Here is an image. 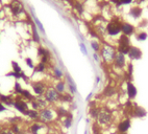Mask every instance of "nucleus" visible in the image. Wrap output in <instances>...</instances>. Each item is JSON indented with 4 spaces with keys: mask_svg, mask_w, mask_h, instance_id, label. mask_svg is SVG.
<instances>
[{
    "mask_svg": "<svg viewBox=\"0 0 148 134\" xmlns=\"http://www.w3.org/2000/svg\"><path fill=\"white\" fill-rule=\"evenodd\" d=\"M33 17H34V21H35V24L37 25V27H38L39 29L41 30V33L45 34V29H44V27H43V24L41 23V21H40V20H39V19H38V18L36 17L34 13H33Z\"/></svg>",
    "mask_w": 148,
    "mask_h": 134,
    "instance_id": "nucleus-32",
    "label": "nucleus"
},
{
    "mask_svg": "<svg viewBox=\"0 0 148 134\" xmlns=\"http://www.w3.org/2000/svg\"><path fill=\"white\" fill-rule=\"evenodd\" d=\"M132 114H134V116H136V117H145L147 112L144 108L137 106V105H134V107H132Z\"/></svg>",
    "mask_w": 148,
    "mask_h": 134,
    "instance_id": "nucleus-15",
    "label": "nucleus"
},
{
    "mask_svg": "<svg viewBox=\"0 0 148 134\" xmlns=\"http://www.w3.org/2000/svg\"><path fill=\"white\" fill-rule=\"evenodd\" d=\"M45 128V125L41 122H35L28 128V132L30 134H40V132Z\"/></svg>",
    "mask_w": 148,
    "mask_h": 134,
    "instance_id": "nucleus-13",
    "label": "nucleus"
},
{
    "mask_svg": "<svg viewBox=\"0 0 148 134\" xmlns=\"http://www.w3.org/2000/svg\"><path fill=\"white\" fill-rule=\"evenodd\" d=\"M2 130H3V126H2L1 124H0V132H1Z\"/></svg>",
    "mask_w": 148,
    "mask_h": 134,
    "instance_id": "nucleus-48",
    "label": "nucleus"
},
{
    "mask_svg": "<svg viewBox=\"0 0 148 134\" xmlns=\"http://www.w3.org/2000/svg\"><path fill=\"white\" fill-rule=\"evenodd\" d=\"M116 134H127V133H116Z\"/></svg>",
    "mask_w": 148,
    "mask_h": 134,
    "instance_id": "nucleus-50",
    "label": "nucleus"
},
{
    "mask_svg": "<svg viewBox=\"0 0 148 134\" xmlns=\"http://www.w3.org/2000/svg\"><path fill=\"white\" fill-rule=\"evenodd\" d=\"M32 87H33V90H34L35 94L38 97L44 95L46 89H47L45 83H43V82H34V83H32Z\"/></svg>",
    "mask_w": 148,
    "mask_h": 134,
    "instance_id": "nucleus-9",
    "label": "nucleus"
},
{
    "mask_svg": "<svg viewBox=\"0 0 148 134\" xmlns=\"http://www.w3.org/2000/svg\"><path fill=\"white\" fill-rule=\"evenodd\" d=\"M30 104H32V109H34V110H38V111H40V107H39V105H38V103H37L36 99H35L34 101L30 102Z\"/></svg>",
    "mask_w": 148,
    "mask_h": 134,
    "instance_id": "nucleus-40",
    "label": "nucleus"
},
{
    "mask_svg": "<svg viewBox=\"0 0 148 134\" xmlns=\"http://www.w3.org/2000/svg\"><path fill=\"white\" fill-rule=\"evenodd\" d=\"M53 75H54L55 79H57V80H62L63 76H64V73L58 67H54L53 68Z\"/></svg>",
    "mask_w": 148,
    "mask_h": 134,
    "instance_id": "nucleus-29",
    "label": "nucleus"
},
{
    "mask_svg": "<svg viewBox=\"0 0 148 134\" xmlns=\"http://www.w3.org/2000/svg\"><path fill=\"white\" fill-rule=\"evenodd\" d=\"M127 56L130 60H139L142 58V50L137 46H130Z\"/></svg>",
    "mask_w": 148,
    "mask_h": 134,
    "instance_id": "nucleus-12",
    "label": "nucleus"
},
{
    "mask_svg": "<svg viewBox=\"0 0 148 134\" xmlns=\"http://www.w3.org/2000/svg\"><path fill=\"white\" fill-rule=\"evenodd\" d=\"M0 134H14L11 128H3V130L0 132Z\"/></svg>",
    "mask_w": 148,
    "mask_h": 134,
    "instance_id": "nucleus-42",
    "label": "nucleus"
},
{
    "mask_svg": "<svg viewBox=\"0 0 148 134\" xmlns=\"http://www.w3.org/2000/svg\"><path fill=\"white\" fill-rule=\"evenodd\" d=\"M93 58H94V60H95L96 62H99V61H100V58H99V54H98L97 52H94V53H93Z\"/></svg>",
    "mask_w": 148,
    "mask_h": 134,
    "instance_id": "nucleus-44",
    "label": "nucleus"
},
{
    "mask_svg": "<svg viewBox=\"0 0 148 134\" xmlns=\"http://www.w3.org/2000/svg\"><path fill=\"white\" fill-rule=\"evenodd\" d=\"M91 46H92V48H93V50H94L95 52H100V49H101V45H100V43L98 42V41H96V40H92L91 41Z\"/></svg>",
    "mask_w": 148,
    "mask_h": 134,
    "instance_id": "nucleus-31",
    "label": "nucleus"
},
{
    "mask_svg": "<svg viewBox=\"0 0 148 134\" xmlns=\"http://www.w3.org/2000/svg\"><path fill=\"white\" fill-rule=\"evenodd\" d=\"M10 6V11L14 17H19L21 14H23L24 11V6H23L22 2L20 0H13V1L9 4Z\"/></svg>",
    "mask_w": 148,
    "mask_h": 134,
    "instance_id": "nucleus-6",
    "label": "nucleus"
},
{
    "mask_svg": "<svg viewBox=\"0 0 148 134\" xmlns=\"http://www.w3.org/2000/svg\"><path fill=\"white\" fill-rule=\"evenodd\" d=\"M134 0H116L117 5H124V4H129L131 3Z\"/></svg>",
    "mask_w": 148,
    "mask_h": 134,
    "instance_id": "nucleus-37",
    "label": "nucleus"
},
{
    "mask_svg": "<svg viewBox=\"0 0 148 134\" xmlns=\"http://www.w3.org/2000/svg\"><path fill=\"white\" fill-rule=\"evenodd\" d=\"M12 67H13V71L14 72H17V73H21L22 72V69H21L20 65L18 64L17 62L12 61Z\"/></svg>",
    "mask_w": 148,
    "mask_h": 134,
    "instance_id": "nucleus-35",
    "label": "nucleus"
},
{
    "mask_svg": "<svg viewBox=\"0 0 148 134\" xmlns=\"http://www.w3.org/2000/svg\"><path fill=\"white\" fill-rule=\"evenodd\" d=\"M25 62H26V64L28 65V67H29V68H32V69H34V68H35L34 62H33V60L30 59V58H26V59H25Z\"/></svg>",
    "mask_w": 148,
    "mask_h": 134,
    "instance_id": "nucleus-41",
    "label": "nucleus"
},
{
    "mask_svg": "<svg viewBox=\"0 0 148 134\" xmlns=\"http://www.w3.org/2000/svg\"><path fill=\"white\" fill-rule=\"evenodd\" d=\"M48 53H50L48 49H46L45 47H43V46H39V48H38V56L40 58H42L43 56H46V54H48Z\"/></svg>",
    "mask_w": 148,
    "mask_h": 134,
    "instance_id": "nucleus-33",
    "label": "nucleus"
},
{
    "mask_svg": "<svg viewBox=\"0 0 148 134\" xmlns=\"http://www.w3.org/2000/svg\"><path fill=\"white\" fill-rule=\"evenodd\" d=\"M113 64H114L116 67H118V68H120V69H123L124 67L126 66V64H127V63H126L125 54L120 53V52H117L116 56H115V59H114Z\"/></svg>",
    "mask_w": 148,
    "mask_h": 134,
    "instance_id": "nucleus-10",
    "label": "nucleus"
},
{
    "mask_svg": "<svg viewBox=\"0 0 148 134\" xmlns=\"http://www.w3.org/2000/svg\"><path fill=\"white\" fill-rule=\"evenodd\" d=\"M130 127L131 121L129 119H123L117 125V133H127Z\"/></svg>",
    "mask_w": 148,
    "mask_h": 134,
    "instance_id": "nucleus-8",
    "label": "nucleus"
},
{
    "mask_svg": "<svg viewBox=\"0 0 148 134\" xmlns=\"http://www.w3.org/2000/svg\"><path fill=\"white\" fill-rule=\"evenodd\" d=\"M116 53H117V48H115L114 46H112L110 44H103L101 46L100 56L105 63H108V64L113 63Z\"/></svg>",
    "mask_w": 148,
    "mask_h": 134,
    "instance_id": "nucleus-1",
    "label": "nucleus"
},
{
    "mask_svg": "<svg viewBox=\"0 0 148 134\" xmlns=\"http://www.w3.org/2000/svg\"><path fill=\"white\" fill-rule=\"evenodd\" d=\"M0 103H2L3 105H6V106H14V103H15V99L11 95H4V94H1L0 93Z\"/></svg>",
    "mask_w": 148,
    "mask_h": 134,
    "instance_id": "nucleus-16",
    "label": "nucleus"
},
{
    "mask_svg": "<svg viewBox=\"0 0 148 134\" xmlns=\"http://www.w3.org/2000/svg\"><path fill=\"white\" fill-rule=\"evenodd\" d=\"M100 81H101V79H100V76H99V75H97V76H96V81H95L96 85H98V84L100 83Z\"/></svg>",
    "mask_w": 148,
    "mask_h": 134,
    "instance_id": "nucleus-46",
    "label": "nucleus"
},
{
    "mask_svg": "<svg viewBox=\"0 0 148 134\" xmlns=\"http://www.w3.org/2000/svg\"><path fill=\"white\" fill-rule=\"evenodd\" d=\"M32 31H33V39L36 43H40V36L38 34V29L35 24H32Z\"/></svg>",
    "mask_w": 148,
    "mask_h": 134,
    "instance_id": "nucleus-28",
    "label": "nucleus"
},
{
    "mask_svg": "<svg viewBox=\"0 0 148 134\" xmlns=\"http://www.w3.org/2000/svg\"><path fill=\"white\" fill-rule=\"evenodd\" d=\"M66 79H67V84H68V88H69V91L71 94H75L77 92V89H76V85L75 83L73 82V80L70 78L69 74H66Z\"/></svg>",
    "mask_w": 148,
    "mask_h": 134,
    "instance_id": "nucleus-19",
    "label": "nucleus"
},
{
    "mask_svg": "<svg viewBox=\"0 0 148 134\" xmlns=\"http://www.w3.org/2000/svg\"><path fill=\"white\" fill-rule=\"evenodd\" d=\"M130 48V45H118L117 46V52H120L123 54H127Z\"/></svg>",
    "mask_w": 148,
    "mask_h": 134,
    "instance_id": "nucleus-26",
    "label": "nucleus"
},
{
    "mask_svg": "<svg viewBox=\"0 0 148 134\" xmlns=\"http://www.w3.org/2000/svg\"><path fill=\"white\" fill-rule=\"evenodd\" d=\"M118 45H130V39L125 35H121L118 39Z\"/></svg>",
    "mask_w": 148,
    "mask_h": 134,
    "instance_id": "nucleus-24",
    "label": "nucleus"
},
{
    "mask_svg": "<svg viewBox=\"0 0 148 134\" xmlns=\"http://www.w3.org/2000/svg\"><path fill=\"white\" fill-rule=\"evenodd\" d=\"M72 122H73V115H72V113L69 112L68 115L66 117H64V120H63V126H64L66 129H69V128H71Z\"/></svg>",
    "mask_w": 148,
    "mask_h": 134,
    "instance_id": "nucleus-21",
    "label": "nucleus"
},
{
    "mask_svg": "<svg viewBox=\"0 0 148 134\" xmlns=\"http://www.w3.org/2000/svg\"><path fill=\"white\" fill-rule=\"evenodd\" d=\"M121 33H122V35H125V36L129 37V36L134 35L136 33V27L132 24H130V23H128V22H122Z\"/></svg>",
    "mask_w": 148,
    "mask_h": 134,
    "instance_id": "nucleus-11",
    "label": "nucleus"
},
{
    "mask_svg": "<svg viewBox=\"0 0 148 134\" xmlns=\"http://www.w3.org/2000/svg\"><path fill=\"white\" fill-rule=\"evenodd\" d=\"M36 101H37V103H38L39 107H40V110H41V109H44V108H47L48 103L46 102V100H45L44 98H41V97L36 98Z\"/></svg>",
    "mask_w": 148,
    "mask_h": 134,
    "instance_id": "nucleus-27",
    "label": "nucleus"
},
{
    "mask_svg": "<svg viewBox=\"0 0 148 134\" xmlns=\"http://www.w3.org/2000/svg\"><path fill=\"white\" fill-rule=\"evenodd\" d=\"M79 47H80V50H81V52L84 54V56H87V54H88V50H87V47H85L84 43L80 42V43H79Z\"/></svg>",
    "mask_w": 148,
    "mask_h": 134,
    "instance_id": "nucleus-39",
    "label": "nucleus"
},
{
    "mask_svg": "<svg viewBox=\"0 0 148 134\" xmlns=\"http://www.w3.org/2000/svg\"><path fill=\"white\" fill-rule=\"evenodd\" d=\"M40 121L41 123L43 124H48V123H51V122H54L56 119H57V114H56V111L55 109H52V108H44V109H41L40 111Z\"/></svg>",
    "mask_w": 148,
    "mask_h": 134,
    "instance_id": "nucleus-3",
    "label": "nucleus"
},
{
    "mask_svg": "<svg viewBox=\"0 0 148 134\" xmlns=\"http://www.w3.org/2000/svg\"><path fill=\"white\" fill-rule=\"evenodd\" d=\"M121 24L122 22L119 19H113L105 25V31L108 36L111 37H117L121 34Z\"/></svg>",
    "mask_w": 148,
    "mask_h": 134,
    "instance_id": "nucleus-4",
    "label": "nucleus"
},
{
    "mask_svg": "<svg viewBox=\"0 0 148 134\" xmlns=\"http://www.w3.org/2000/svg\"><path fill=\"white\" fill-rule=\"evenodd\" d=\"M99 111H100V108L98 107H91L90 110H89V115L91 119L93 120H97V117H98V114H99Z\"/></svg>",
    "mask_w": 148,
    "mask_h": 134,
    "instance_id": "nucleus-23",
    "label": "nucleus"
},
{
    "mask_svg": "<svg viewBox=\"0 0 148 134\" xmlns=\"http://www.w3.org/2000/svg\"><path fill=\"white\" fill-rule=\"evenodd\" d=\"M21 97L24 99V100H27V101H29V102H32V101H34L36 98L33 95L32 93H30V91L29 90H27V89H23V91H22V93H21Z\"/></svg>",
    "mask_w": 148,
    "mask_h": 134,
    "instance_id": "nucleus-25",
    "label": "nucleus"
},
{
    "mask_svg": "<svg viewBox=\"0 0 148 134\" xmlns=\"http://www.w3.org/2000/svg\"><path fill=\"white\" fill-rule=\"evenodd\" d=\"M92 97H93V93H92V92H91V93H90V94H89V95H88V97H87V99H85V100H87V101H90V100H91V99H92Z\"/></svg>",
    "mask_w": 148,
    "mask_h": 134,
    "instance_id": "nucleus-47",
    "label": "nucleus"
},
{
    "mask_svg": "<svg viewBox=\"0 0 148 134\" xmlns=\"http://www.w3.org/2000/svg\"><path fill=\"white\" fill-rule=\"evenodd\" d=\"M45 69H46V64H44V63L40 62L39 64L34 68V72H39V73H41V72H44L45 71Z\"/></svg>",
    "mask_w": 148,
    "mask_h": 134,
    "instance_id": "nucleus-30",
    "label": "nucleus"
},
{
    "mask_svg": "<svg viewBox=\"0 0 148 134\" xmlns=\"http://www.w3.org/2000/svg\"><path fill=\"white\" fill-rule=\"evenodd\" d=\"M127 67H128V74L131 75L132 74V70H134V66H132L131 63H129V64L127 65Z\"/></svg>",
    "mask_w": 148,
    "mask_h": 134,
    "instance_id": "nucleus-43",
    "label": "nucleus"
},
{
    "mask_svg": "<svg viewBox=\"0 0 148 134\" xmlns=\"http://www.w3.org/2000/svg\"><path fill=\"white\" fill-rule=\"evenodd\" d=\"M115 94H116V89L114 87H112V86H107L103 90V95L106 98H112Z\"/></svg>",
    "mask_w": 148,
    "mask_h": 134,
    "instance_id": "nucleus-22",
    "label": "nucleus"
},
{
    "mask_svg": "<svg viewBox=\"0 0 148 134\" xmlns=\"http://www.w3.org/2000/svg\"><path fill=\"white\" fill-rule=\"evenodd\" d=\"M113 121V112L111 111L108 108H100V111L97 117V125L98 126H102V127H106V126L111 125Z\"/></svg>",
    "mask_w": 148,
    "mask_h": 134,
    "instance_id": "nucleus-2",
    "label": "nucleus"
},
{
    "mask_svg": "<svg viewBox=\"0 0 148 134\" xmlns=\"http://www.w3.org/2000/svg\"><path fill=\"white\" fill-rule=\"evenodd\" d=\"M25 116L29 117L32 121H39L40 120V113H39L38 110H34V109H28L27 111L24 113Z\"/></svg>",
    "mask_w": 148,
    "mask_h": 134,
    "instance_id": "nucleus-17",
    "label": "nucleus"
},
{
    "mask_svg": "<svg viewBox=\"0 0 148 134\" xmlns=\"http://www.w3.org/2000/svg\"><path fill=\"white\" fill-rule=\"evenodd\" d=\"M13 107L22 114H24L29 109V106L27 104V102H25L24 99H23L21 95H19V97H17L16 99H15V103H14Z\"/></svg>",
    "mask_w": 148,
    "mask_h": 134,
    "instance_id": "nucleus-7",
    "label": "nucleus"
},
{
    "mask_svg": "<svg viewBox=\"0 0 148 134\" xmlns=\"http://www.w3.org/2000/svg\"><path fill=\"white\" fill-rule=\"evenodd\" d=\"M147 37H148V35H147V33H145V31L138 33L137 36H136V38H137L138 41H145L146 39H147Z\"/></svg>",
    "mask_w": 148,
    "mask_h": 134,
    "instance_id": "nucleus-36",
    "label": "nucleus"
},
{
    "mask_svg": "<svg viewBox=\"0 0 148 134\" xmlns=\"http://www.w3.org/2000/svg\"><path fill=\"white\" fill-rule=\"evenodd\" d=\"M54 88H55V90L60 93V94H63L66 92V82L63 81V80H58L55 85H54Z\"/></svg>",
    "mask_w": 148,
    "mask_h": 134,
    "instance_id": "nucleus-18",
    "label": "nucleus"
},
{
    "mask_svg": "<svg viewBox=\"0 0 148 134\" xmlns=\"http://www.w3.org/2000/svg\"><path fill=\"white\" fill-rule=\"evenodd\" d=\"M10 128L12 129V131L14 132V134H18V133L21 131V129H20V127H19V125H11Z\"/></svg>",
    "mask_w": 148,
    "mask_h": 134,
    "instance_id": "nucleus-38",
    "label": "nucleus"
},
{
    "mask_svg": "<svg viewBox=\"0 0 148 134\" xmlns=\"http://www.w3.org/2000/svg\"><path fill=\"white\" fill-rule=\"evenodd\" d=\"M22 91H23V88L21 87V84L18 81H16L15 82V86H14V92L16 94H18V95H21Z\"/></svg>",
    "mask_w": 148,
    "mask_h": 134,
    "instance_id": "nucleus-34",
    "label": "nucleus"
},
{
    "mask_svg": "<svg viewBox=\"0 0 148 134\" xmlns=\"http://www.w3.org/2000/svg\"><path fill=\"white\" fill-rule=\"evenodd\" d=\"M4 111H6L5 105H3L2 103H0V113H1V112H4Z\"/></svg>",
    "mask_w": 148,
    "mask_h": 134,
    "instance_id": "nucleus-45",
    "label": "nucleus"
},
{
    "mask_svg": "<svg viewBox=\"0 0 148 134\" xmlns=\"http://www.w3.org/2000/svg\"><path fill=\"white\" fill-rule=\"evenodd\" d=\"M129 15H130L134 19H138V18L141 17V15H142V10L140 9L139 6H134V7H131V9H130Z\"/></svg>",
    "mask_w": 148,
    "mask_h": 134,
    "instance_id": "nucleus-20",
    "label": "nucleus"
},
{
    "mask_svg": "<svg viewBox=\"0 0 148 134\" xmlns=\"http://www.w3.org/2000/svg\"><path fill=\"white\" fill-rule=\"evenodd\" d=\"M44 99L48 104H56L61 100V94L55 90L54 87H47L44 93Z\"/></svg>",
    "mask_w": 148,
    "mask_h": 134,
    "instance_id": "nucleus-5",
    "label": "nucleus"
},
{
    "mask_svg": "<svg viewBox=\"0 0 148 134\" xmlns=\"http://www.w3.org/2000/svg\"><path fill=\"white\" fill-rule=\"evenodd\" d=\"M1 5H2V2H1V0H0V7H1Z\"/></svg>",
    "mask_w": 148,
    "mask_h": 134,
    "instance_id": "nucleus-49",
    "label": "nucleus"
},
{
    "mask_svg": "<svg viewBox=\"0 0 148 134\" xmlns=\"http://www.w3.org/2000/svg\"><path fill=\"white\" fill-rule=\"evenodd\" d=\"M84 134H88V131H87V130H85V131H84Z\"/></svg>",
    "mask_w": 148,
    "mask_h": 134,
    "instance_id": "nucleus-51",
    "label": "nucleus"
},
{
    "mask_svg": "<svg viewBox=\"0 0 148 134\" xmlns=\"http://www.w3.org/2000/svg\"><path fill=\"white\" fill-rule=\"evenodd\" d=\"M126 93H127V97L129 100H134L137 97V93H138L136 86L129 81L127 82V85H126Z\"/></svg>",
    "mask_w": 148,
    "mask_h": 134,
    "instance_id": "nucleus-14",
    "label": "nucleus"
}]
</instances>
